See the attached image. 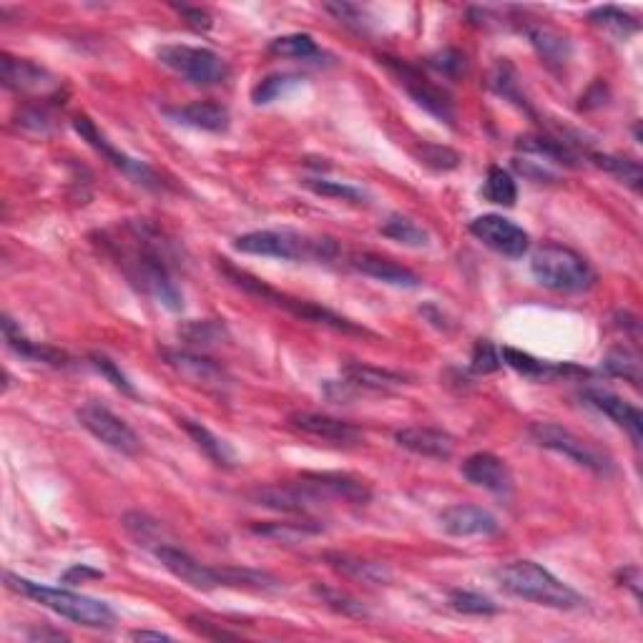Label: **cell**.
I'll return each instance as SVG.
<instances>
[{
  "instance_id": "d6a6232c",
  "label": "cell",
  "mask_w": 643,
  "mask_h": 643,
  "mask_svg": "<svg viewBox=\"0 0 643 643\" xmlns=\"http://www.w3.org/2000/svg\"><path fill=\"white\" fill-rule=\"evenodd\" d=\"M500 355H503L505 365H510L515 372H520V375L533 377V380H548V377H556V375H563L566 370H573V367H558V365H551V362L535 360V357H530L528 352L513 350V347H503Z\"/></svg>"
},
{
  "instance_id": "2e32d148",
  "label": "cell",
  "mask_w": 643,
  "mask_h": 643,
  "mask_svg": "<svg viewBox=\"0 0 643 643\" xmlns=\"http://www.w3.org/2000/svg\"><path fill=\"white\" fill-rule=\"evenodd\" d=\"M249 498L257 505H264V508L279 510V513H299L307 515L309 510L319 508L322 503H327L312 485L304 483L299 478V483L289 485H259L249 493Z\"/></svg>"
},
{
  "instance_id": "52a82bcc",
  "label": "cell",
  "mask_w": 643,
  "mask_h": 643,
  "mask_svg": "<svg viewBox=\"0 0 643 643\" xmlns=\"http://www.w3.org/2000/svg\"><path fill=\"white\" fill-rule=\"evenodd\" d=\"M528 435L535 445L553 450V453L563 455L571 463L581 465V468L591 470L596 475H611L613 463L601 448H596L593 443H588L581 435L571 433L568 427L556 425V422H533L528 427Z\"/></svg>"
},
{
  "instance_id": "f6af8a7d",
  "label": "cell",
  "mask_w": 643,
  "mask_h": 643,
  "mask_svg": "<svg viewBox=\"0 0 643 643\" xmlns=\"http://www.w3.org/2000/svg\"><path fill=\"white\" fill-rule=\"evenodd\" d=\"M503 365V355H500L498 347L488 340H478L473 347V357H470V367L478 375H488V372L500 370Z\"/></svg>"
},
{
  "instance_id": "ffe728a7",
  "label": "cell",
  "mask_w": 643,
  "mask_h": 643,
  "mask_svg": "<svg viewBox=\"0 0 643 643\" xmlns=\"http://www.w3.org/2000/svg\"><path fill=\"white\" fill-rule=\"evenodd\" d=\"M164 116H169L174 124L189 126L196 131H209V134H224L229 129V116L227 106L214 101H194L186 106H166Z\"/></svg>"
},
{
  "instance_id": "836d02e7",
  "label": "cell",
  "mask_w": 643,
  "mask_h": 643,
  "mask_svg": "<svg viewBox=\"0 0 643 643\" xmlns=\"http://www.w3.org/2000/svg\"><path fill=\"white\" fill-rule=\"evenodd\" d=\"M179 337L191 347H217L224 340H229V330L217 322V319H201V322H189L179 330Z\"/></svg>"
},
{
  "instance_id": "f907efd6",
  "label": "cell",
  "mask_w": 643,
  "mask_h": 643,
  "mask_svg": "<svg viewBox=\"0 0 643 643\" xmlns=\"http://www.w3.org/2000/svg\"><path fill=\"white\" fill-rule=\"evenodd\" d=\"M18 126L33 134H48L53 129V116L46 106H28L18 114Z\"/></svg>"
},
{
  "instance_id": "5b68a950",
  "label": "cell",
  "mask_w": 643,
  "mask_h": 643,
  "mask_svg": "<svg viewBox=\"0 0 643 643\" xmlns=\"http://www.w3.org/2000/svg\"><path fill=\"white\" fill-rule=\"evenodd\" d=\"M535 282L553 292H586L596 282V272L583 254L561 244H543L530 259Z\"/></svg>"
},
{
  "instance_id": "7bdbcfd3",
  "label": "cell",
  "mask_w": 643,
  "mask_h": 643,
  "mask_svg": "<svg viewBox=\"0 0 643 643\" xmlns=\"http://www.w3.org/2000/svg\"><path fill=\"white\" fill-rule=\"evenodd\" d=\"M415 156L422 166H427V169H433V171H453V169H458L460 161H463L460 159L458 151L448 149V146H440V144L417 146Z\"/></svg>"
},
{
  "instance_id": "8fae6325",
  "label": "cell",
  "mask_w": 643,
  "mask_h": 643,
  "mask_svg": "<svg viewBox=\"0 0 643 643\" xmlns=\"http://www.w3.org/2000/svg\"><path fill=\"white\" fill-rule=\"evenodd\" d=\"M161 355H164V362L176 375L184 377L189 385L201 387L204 392L224 395L229 390V385H232V377L227 375V370L214 360H209V357L186 350H164Z\"/></svg>"
},
{
  "instance_id": "8d00e7d4",
  "label": "cell",
  "mask_w": 643,
  "mask_h": 643,
  "mask_svg": "<svg viewBox=\"0 0 643 643\" xmlns=\"http://www.w3.org/2000/svg\"><path fill=\"white\" fill-rule=\"evenodd\" d=\"M588 21H591L593 26L606 28V31L616 33V36H621V38L633 36V33L638 31L636 18H633L631 13L621 11V8H616V6L593 8V11L588 13Z\"/></svg>"
},
{
  "instance_id": "f1b7e54d",
  "label": "cell",
  "mask_w": 643,
  "mask_h": 643,
  "mask_svg": "<svg viewBox=\"0 0 643 643\" xmlns=\"http://www.w3.org/2000/svg\"><path fill=\"white\" fill-rule=\"evenodd\" d=\"M327 563L342 573L345 578H355L362 583H387L392 578L390 568L375 561H362V558L342 556V553H327Z\"/></svg>"
},
{
  "instance_id": "d6986e66",
  "label": "cell",
  "mask_w": 643,
  "mask_h": 643,
  "mask_svg": "<svg viewBox=\"0 0 643 643\" xmlns=\"http://www.w3.org/2000/svg\"><path fill=\"white\" fill-rule=\"evenodd\" d=\"M440 528L453 538H475V535H495L500 530L498 518L478 505H450L440 513Z\"/></svg>"
},
{
  "instance_id": "816d5d0a",
  "label": "cell",
  "mask_w": 643,
  "mask_h": 643,
  "mask_svg": "<svg viewBox=\"0 0 643 643\" xmlns=\"http://www.w3.org/2000/svg\"><path fill=\"white\" fill-rule=\"evenodd\" d=\"M314 593H317L319 598H325L327 606H332L335 611L345 613V616H365V608H362V603H357L355 598L345 596V593L332 591V588H319V586H314Z\"/></svg>"
},
{
  "instance_id": "f35d334b",
  "label": "cell",
  "mask_w": 643,
  "mask_h": 643,
  "mask_svg": "<svg viewBox=\"0 0 643 643\" xmlns=\"http://www.w3.org/2000/svg\"><path fill=\"white\" fill-rule=\"evenodd\" d=\"M269 53H272V56L309 61V58L319 56V48L317 43H314V38L307 36V33H289V36L274 38V41L269 43Z\"/></svg>"
},
{
  "instance_id": "603a6c76",
  "label": "cell",
  "mask_w": 643,
  "mask_h": 643,
  "mask_svg": "<svg viewBox=\"0 0 643 643\" xmlns=\"http://www.w3.org/2000/svg\"><path fill=\"white\" fill-rule=\"evenodd\" d=\"M463 475L475 488L490 490V493L505 495L513 488L510 468L505 465L503 458H498V455L493 453H473L470 458H465Z\"/></svg>"
},
{
  "instance_id": "ba28073f",
  "label": "cell",
  "mask_w": 643,
  "mask_h": 643,
  "mask_svg": "<svg viewBox=\"0 0 643 643\" xmlns=\"http://www.w3.org/2000/svg\"><path fill=\"white\" fill-rule=\"evenodd\" d=\"M156 58L161 61V66L179 73L181 78H186L194 86H217V83L227 81L229 76L224 58L217 51H211V48L169 43V46H161L156 51Z\"/></svg>"
},
{
  "instance_id": "4dcf8cb0",
  "label": "cell",
  "mask_w": 643,
  "mask_h": 643,
  "mask_svg": "<svg viewBox=\"0 0 643 643\" xmlns=\"http://www.w3.org/2000/svg\"><path fill=\"white\" fill-rule=\"evenodd\" d=\"M380 234L382 237L392 239V242L402 244V247L422 249L430 244V234H427L420 224H415L412 219H407V217H400V214H392V217H387L385 222H382Z\"/></svg>"
},
{
  "instance_id": "d590c367",
  "label": "cell",
  "mask_w": 643,
  "mask_h": 643,
  "mask_svg": "<svg viewBox=\"0 0 643 643\" xmlns=\"http://www.w3.org/2000/svg\"><path fill=\"white\" fill-rule=\"evenodd\" d=\"M304 78L297 76V73H272V76L262 78V81L254 86L252 91V101L257 103V106H264V103H272L277 101V98L287 96V93H292L294 88L302 86Z\"/></svg>"
},
{
  "instance_id": "4fadbf2b",
  "label": "cell",
  "mask_w": 643,
  "mask_h": 643,
  "mask_svg": "<svg viewBox=\"0 0 643 643\" xmlns=\"http://www.w3.org/2000/svg\"><path fill=\"white\" fill-rule=\"evenodd\" d=\"M73 129L78 131V136H81L91 149H96L103 159L109 161L111 166H116L119 171H124V174L129 176V179H134L136 184L149 186V189H159L161 181L159 176H156V171L151 169V166H146L144 161H136L131 159V156H126L124 151L114 149V146L109 144V139L96 129V124H93L88 116H76V119H73Z\"/></svg>"
},
{
  "instance_id": "6f0895ef",
  "label": "cell",
  "mask_w": 643,
  "mask_h": 643,
  "mask_svg": "<svg viewBox=\"0 0 643 643\" xmlns=\"http://www.w3.org/2000/svg\"><path fill=\"white\" fill-rule=\"evenodd\" d=\"M31 638L33 641H43V638H56V641H63V633H58V631H33L31 633Z\"/></svg>"
},
{
  "instance_id": "6da1fadb",
  "label": "cell",
  "mask_w": 643,
  "mask_h": 643,
  "mask_svg": "<svg viewBox=\"0 0 643 643\" xmlns=\"http://www.w3.org/2000/svg\"><path fill=\"white\" fill-rule=\"evenodd\" d=\"M101 247L116 259L121 272L146 297L161 307L179 312L184 307V294L171 277L174 244L161 229L149 222H126L116 232L101 234Z\"/></svg>"
},
{
  "instance_id": "cb8c5ba5",
  "label": "cell",
  "mask_w": 643,
  "mask_h": 643,
  "mask_svg": "<svg viewBox=\"0 0 643 643\" xmlns=\"http://www.w3.org/2000/svg\"><path fill=\"white\" fill-rule=\"evenodd\" d=\"M525 36L553 73L566 71L573 58V46L563 33H558L551 26H543V23H530V26H525Z\"/></svg>"
},
{
  "instance_id": "ac0fdd59",
  "label": "cell",
  "mask_w": 643,
  "mask_h": 643,
  "mask_svg": "<svg viewBox=\"0 0 643 643\" xmlns=\"http://www.w3.org/2000/svg\"><path fill=\"white\" fill-rule=\"evenodd\" d=\"M581 400L586 402L593 410L603 412L606 417H611L618 427H623L628 435H631L633 445L641 448L643 443V415L636 405H631L623 397L613 395V392L601 390V387H588V390L581 392Z\"/></svg>"
},
{
  "instance_id": "c3c4849f",
  "label": "cell",
  "mask_w": 643,
  "mask_h": 643,
  "mask_svg": "<svg viewBox=\"0 0 643 643\" xmlns=\"http://www.w3.org/2000/svg\"><path fill=\"white\" fill-rule=\"evenodd\" d=\"M91 365L96 367L98 372H101L103 377H106V380L111 382V385L116 387V390H121V392H126V395H136V390H134V385H131L129 382V377L124 375V372H121V367L116 365L114 360H111V357H106V355H91Z\"/></svg>"
},
{
  "instance_id": "8992f818",
  "label": "cell",
  "mask_w": 643,
  "mask_h": 643,
  "mask_svg": "<svg viewBox=\"0 0 643 643\" xmlns=\"http://www.w3.org/2000/svg\"><path fill=\"white\" fill-rule=\"evenodd\" d=\"M222 272L227 274V279L234 284V287L254 294V297H259L262 302H272V304H277V307L289 309V312L297 314V317L309 319V322H317V325L332 327V330H337V332H347V335H367V330L352 325L350 319L340 317V314L330 312V309H325V307H319V304H314V302H304V299H294V297H287V294H279L277 289L267 287L262 279L252 277V274H247V272H239V269L229 267V264H222Z\"/></svg>"
},
{
  "instance_id": "e575fe53",
  "label": "cell",
  "mask_w": 643,
  "mask_h": 643,
  "mask_svg": "<svg viewBox=\"0 0 643 643\" xmlns=\"http://www.w3.org/2000/svg\"><path fill=\"white\" fill-rule=\"evenodd\" d=\"M591 161L598 166V169H603V171H608L611 176H616L621 184L631 186L633 191L641 189L643 171H641V164H638V161L626 159V156H613V154H593Z\"/></svg>"
},
{
  "instance_id": "9a60e30c",
  "label": "cell",
  "mask_w": 643,
  "mask_h": 643,
  "mask_svg": "<svg viewBox=\"0 0 643 643\" xmlns=\"http://www.w3.org/2000/svg\"><path fill=\"white\" fill-rule=\"evenodd\" d=\"M154 553L171 576L179 578L186 586L196 588V591H214V588L222 586V571L219 568L204 566V563H199L186 551L171 546V543H161V546L154 548Z\"/></svg>"
},
{
  "instance_id": "db71d44e",
  "label": "cell",
  "mask_w": 643,
  "mask_h": 643,
  "mask_svg": "<svg viewBox=\"0 0 643 643\" xmlns=\"http://www.w3.org/2000/svg\"><path fill=\"white\" fill-rule=\"evenodd\" d=\"M189 626H191V631H196L199 636H204V638H237V633H229V631H224V628H214V623L206 621V618H199V616H189Z\"/></svg>"
},
{
  "instance_id": "681fc988",
  "label": "cell",
  "mask_w": 643,
  "mask_h": 643,
  "mask_svg": "<svg viewBox=\"0 0 643 643\" xmlns=\"http://www.w3.org/2000/svg\"><path fill=\"white\" fill-rule=\"evenodd\" d=\"M427 63H430V68H435V71L448 78H460L465 73V68H468L465 56L460 51H455V48H445V51L435 53Z\"/></svg>"
},
{
  "instance_id": "ab89813d",
  "label": "cell",
  "mask_w": 643,
  "mask_h": 643,
  "mask_svg": "<svg viewBox=\"0 0 643 643\" xmlns=\"http://www.w3.org/2000/svg\"><path fill=\"white\" fill-rule=\"evenodd\" d=\"M603 370L613 377H623L631 385H638L641 382V360H638L636 352L626 350V347H618V350H611L603 360Z\"/></svg>"
},
{
  "instance_id": "680465c9",
  "label": "cell",
  "mask_w": 643,
  "mask_h": 643,
  "mask_svg": "<svg viewBox=\"0 0 643 643\" xmlns=\"http://www.w3.org/2000/svg\"><path fill=\"white\" fill-rule=\"evenodd\" d=\"M86 578V576H93V578H98V576H101V573H98V571H86V568H73V571H68V581H71V578Z\"/></svg>"
},
{
  "instance_id": "f5cc1de1",
  "label": "cell",
  "mask_w": 643,
  "mask_h": 643,
  "mask_svg": "<svg viewBox=\"0 0 643 643\" xmlns=\"http://www.w3.org/2000/svg\"><path fill=\"white\" fill-rule=\"evenodd\" d=\"M176 11L186 18L194 31H209L211 28V16L204 11V8H191V6H176Z\"/></svg>"
},
{
  "instance_id": "277c9868",
  "label": "cell",
  "mask_w": 643,
  "mask_h": 643,
  "mask_svg": "<svg viewBox=\"0 0 643 643\" xmlns=\"http://www.w3.org/2000/svg\"><path fill=\"white\" fill-rule=\"evenodd\" d=\"M500 586L513 596L523 598V601H533L538 606L556 608V611H571V608H581L583 596L573 591L568 583L553 576L548 568L533 561H515L500 568L498 573Z\"/></svg>"
},
{
  "instance_id": "7402d4cb",
  "label": "cell",
  "mask_w": 643,
  "mask_h": 643,
  "mask_svg": "<svg viewBox=\"0 0 643 643\" xmlns=\"http://www.w3.org/2000/svg\"><path fill=\"white\" fill-rule=\"evenodd\" d=\"M395 443L400 448L410 450V453L420 455V458L433 460H450L455 453V440L450 438L445 430L425 425H410L402 427L395 433Z\"/></svg>"
},
{
  "instance_id": "7c38bea8",
  "label": "cell",
  "mask_w": 643,
  "mask_h": 643,
  "mask_svg": "<svg viewBox=\"0 0 643 643\" xmlns=\"http://www.w3.org/2000/svg\"><path fill=\"white\" fill-rule=\"evenodd\" d=\"M470 234L488 249H493V252L503 254L508 259H520L530 249L528 232L515 222H510V219L500 217V214L475 217L470 222Z\"/></svg>"
},
{
  "instance_id": "4316f807",
  "label": "cell",
  "mask_w": 643,
  "mask_h": 643,
  "mask_svg": "<svg viewBox=\"0 0 643 643\" xmlns=\"http://www.w3.org/2000/svg\"><path fill=\"white\" fill-rule=\"evenodd\" d=\"M179 425L184 427L186 435L194 440L196 448H199L201 453L211 460V463H217L219 468H232V465L237 463V455H234L232 445H229L227 440L219 438V435L211 433L209 427H204L201 422H196V420H189V417H181Z\"/></svg>"
},
{
  "instance_id": "30bf717a",
  "label": "cell",
  "mask_w": 643,
  "mask_h": 643,
  "mask_svg": "<svg viewBox=\"0 0 643 643\" xmlns=\"http://www.w3.org/2000/svg\"><path fill=\"white\" fill-rule=\"evenodd\" d=\"M382 63H385L390 71L397 73L400 83L405 86V91L410 93V98L417 103V106H422V109H425L427 114H433L435 119L445 121V124H453L455 121L453 101H450V96L443 91V88L435 86L433 81H427L417 68L395 61V58H382Z\"/></svg>"
},
{
  "instance_id": "d4e9b609",
  "label": "cell",
  "mask_w": 643,
  "mask_h": 643,
  "mask_svg": "<svg viewBox=\"0 0 643 643\" xmlns=\"http://www.w3.org/2000/svg\"><path fill=\"white\" fill-rule=\"evenodd\" d=\"M352 267L357 272H362L365 277L377 279L382 284H390V287H402V289H415L420 287V277H417L412 269L402 267V264L392 262V259L380 257V254L362 252L352 257Z\"/></svg>"
},
{
  "instance_id": "1f68e13d",
  "label": "cell",
  "mask_w": 643,
  "mask_h": 643,
  "mask_svg": "<svg viewBox=\"0 0 643 643\" xmlns=\"http://www.w3.org/2000/svg\"><path fill=\"white\" fill-rule=\"evenodd\" d=\"M252 533L262 535V538H272L277 543H299L309 535L322 533V525L314 523V520H304V523H254Z\"/></svg>"
},
{
  "instance_id": "3957f363",
  "label": "cell",
  "mask_w": 643,
  "mask_h": 643,
  "mask_svg": "<svg viewBox=\"0 0 643 643\" xmlns=\"http://www.w3.org/2000/svg\"><path fill=\"white\" fill-rule=\"evenodd\" d=\"M6 586L11 588V591L21 593V596L31 598V601L41 603L48 611L78 623V626L109 628L114 626L116 621L114 608L106 601H98V598L81 596V593L66 591V588L41 586V583L28 581V578L16 576V573H6Z\"/></svg>"
},
{
  "instance_id": "5bb4252c",
  "label": "cell",
  "mask_w": 643,
  "mask_h": 643,
  "mask_svg": "<svg viewBox=\"0 0 643 643\" xmlns=\"http://www.w3.org/2000/svg\"><path fill=\"white\" fill-rule=\"evenodd\" d=\"M0 81L8 91L21 93V96L53 98L58 93L56 76H51L38 63L26 61V58H13L11 53L0 56Z\"/></svg>"
},
{
  "instance_id": "74e56055",
  "label": "cell",
  "mask_w": 643,
  "mask_h": 643,
  "mask_svg": "<svg viewBox=\"0 0 643 643\" xmlns=\"http://www.w3.org/2000/svg\"><path fill=\"white\" fill-rule=\"evenodd\" d=\"M483 194L493 204L513 206L515 199H518V186H515V179L508 171L500 169V166H490L488 176H485Z\"/></svg>"
},
{
  "instance_id": "e0dca14e",
  "label": "cell",
  "mask_w": 643,
  "mask_h": 643,
  "mask_svg": "<svg viewBox=\"0 0 643 643\" xmlns=\"http://www.w3.org/2000/svg\"><path fill=\"white\" fill-rule=\"evenodd\" d=\"M289 425L302 435H309V438L325 440V443L332 445H345V448L360 445L362 438H365L357 425L340 420V417L322 415V412H294V415H289Z\"/></svg>"
},
{
  "instance_id": "11a10c76",
  "label": "cell",
  "mask_w": 643,
  "mask_h": 643,
  "mask_svg": "<svg viewBox=\"0 0 643 643\" xmlns=\"http://www.w3.org/2000/svg\"><path fill=\"white\" fill-rule=\"evenodd\" d=\"M618 578H621V586H628L633 591V596L638 598V583H641V573H638V568H623L621 573H618Z\"/></svg>"
},
{
  "instance_id": "83f0119b",
  "label": "cell",
  "mask_w": 643,
  "mask_h": 643,
  "mask_svg": "<svg viewBox=\"0 0 643 643\" xmlns=\"http://www.w3.org/2000/svg\"><path fill=\"white\" fill-rule=\"evenodd\" d=\"M342 375H345V380L350 382V385L362 387V390H372V392H390L407 382L400 372L362 365V362H347V365L342 367Z\"/></svg>"
},
{
  "instance_id": "484cf974",
  "label": "cell",
  "mask_w": 643,
  "mask_h": 643,
  "mask_svg": "<svg viewBox=\"0 0 643 643\" xmlns=\"http://www.w3.org/2000/svg\"><path fill=\"white\" fill-rule=\"evenodd\" d=\"M3 337H6L8 350L16 352V355L23 357V360L43 362V365H51V367H66L68 365L66 352L56 350V347L41 345V342L28 340V337L21 332V327H18L16 322L8 317V314L3 317Z\"/></svg>"
},
{
  "instance_id": "bcb514c9",
  "label": "cell",
  "mask_w": 643,
  "mask_h": 643,
  "mask_svg": "<svg viewBox=\"0 0 643 643\" xmlns=\"http://www.w3.org/2000/svg\"><path fill=\"white\" fill-rule=\"evenodd\" d=\"M325 11L332 13L340 23L355 28V31H367L370 26V16L362 6H355V3H325Z\"/></svg>"
},
{
  "instance_id": "b9f144b4",
  "label": "cell",
  "mask_w": 643,
  "mask_h": 643,
  "mask_svg": "<svg viewBox=\"0 0 643 643\" xmlns=\"http://www.w3.org/2000/svg\"><path fill=\"white\" fill-rule=\"evenodd\" d=\"M490 86H493L503 98L513 101L515 106L528 111V101H525V96L520 93L518 73H515V68L510 66L508 61H500L498 66H495V71L490 73Z\"/></svg>"
},
{
  "instance_id": "9c48e42d",
  "label": "cell",
  "mask_w": 643,
  "mask_h": 643,
  "mask_svg": "<svg viewBox=\"0 0 643 643\" xmlns=\"http://www.w3.org/2000/svg\"><path fill=\"white\" fill-rule=\"evenodd\" d=\"M78 422L86 433H91L106 448L116 450L121 455H136L141 450L139 435L129 427V422L121 420L116 412L103 407L101 402H83L76 410Z\"/></svg>"
},
{
  "instance_id": "7dc6e473",
  "label": "cell",
  "mask_w": 643,
  "mask_h": 643,
  "mask_svg": "<svg viewBox=\"0 0 643 643\" xmlns=\"http://www.w3.org/2000/svg\"><path fill=\"white\" fill-rule=\"evenodd\" d=\"M124 528L134 535L136 541H139V546L141 543H144V546H149V543H154L156 535L161 533V525L144 513H126Z\"/></svg>"
},
{
  "instance_id": "ee69618b",
  "label": "cell",
  "mask_w": 643,
  "mask_h": 643,
  "mask_svg": "<svg viewBox=\"0 0 643 643\" xmlns=\"http://www.w3.org/2000/svg\"><path fill=\"white\" fill-rule=\"evenodd\" d=\"M450 606L458 613H468V616H493L500 611L498 603H493L483 593L473 591H453L450 593Z\"/></svg>"
},
{
  "instance_id": "60d3db41",
  "label": "cell",
  "mask_w": 643,
  "mask_h": 643,
  "mask_svg": "<svg viewBox=\"0 0 643 643\" xmlns=\"http://www.w3.org/2000/svg\"><path fill=\"white\" fill-rule=\"evenodd\" d=\"M309 191H314L317 196H327V199L347 201V204H365L367 194L360 189V186L342 184V181H330V179H307L304 181Z\"/></svg>"
},
{
  "instance_id": "7a4b0ae2",
  "label": "cell",
  "mask_w": 643,
  "mask_h": 643,
  "mask_svg": "<svg viewBox=\"0 0 643 643\" xmlns=\"http://www.w3.org/2000/svg\"><path fill=\"white\" fill-rule=\"evenodd\" d=\"M234 249L254 257L284 259V262H332L340 254L335 239L307 237L292 229H259L234 239Z\"/></svg>"
},
{
  "instance_id": "f546056e",
  "label": "cell",
  "mask_w": 643,
  "mask_h": 643,
  "mask_svg": "<svg viewBox=\"0 0 643 643\" xmlns=\"http://www.w3.org/2000/svg\"><path fill=\"white\" fill-rule=\"evenodd\" d=\"M518 151L523 154H533L546 159L548 164H561V166H576L578 156L566 141L551 139V136H523L518 141Z\"/></svg>"
},
{
  "instance_id": "9f6ffc18",
  "label": "cell",
  "mask_w": 643,
  "mask_h": 643,
  "mask_svg": "<svg viewBox=\"0 0 643 643\" xmlns=\"http://www.w3.org/2000/svg\"><path fill=\"white\" fill-rule=\"evenodd\" d=\"M131 638L134 641H171L169 633L161 631H131Z\"/></svg>"
},
{
  "instance_id": "44dd1931",
  "label": "cell",
  "mask_w": 643,
  "mask_h": 643,
  "mask_svg": "<svg viewBox=\"0 0 643 643\" xmlns=\"http://www.w3.org/2000/svg\"><path fill=\"white\" fill-rule=\"evenodd\" d=\"M302 480L325 500H345L352 505H367L372 500L370 485L350 473H304Z\"/></svg>"
}]
</instances>
